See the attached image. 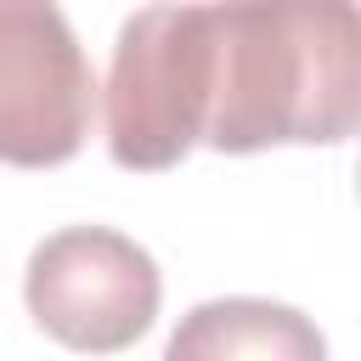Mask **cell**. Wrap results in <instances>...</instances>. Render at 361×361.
I'll list each match as a JSON object with an SVG mask.
<instances>
[{"instance_id": "cell-1", "label": "cell", "mask_w": 361, "mask_h": 361, "mask_svg": "<svg viewBox=\"0 0 361 361\" xmlns=\"http://www.w3.org/2000/svg\"><path fill=\"white\" fill-rule=\"evenodd\" d=\"M361 118V17L344 0L209 6V118L214 152L282 141L333 147Z\"/></svg>"}, {"instance_id": "cell-2", "label": "cell", "mask_w": 361, "mask_h": 361, "mask_svg": "<svg viewBox=\"0 0 361 361\" xmlns=\"http://www.w3.org/2000/svg\"><path fill=\"white\" fill-rule=\"evenodd\" d=\"M209 118V6H141L107 68V152L124 169H175Z\"/></svg>"}, {"instance_id": "cell-3", "label": "cell", "mask_w": 361, "mask_h": 361, "mask_svg": "<svg viewBox=\"0 0 361 361\" xmlns=\"http://www.w3.org/2000/svg\"><path fill=\"white\" fill-rule=\"evenodd\" d=\"M23 299L56 344L118 355L152 327L164 276L135 237L113 226H62L28 254Z\"/></svg>"}, {"instance_id": "cell-4", "label": "cell", "mask_w": 361, "mask_h": 361, "mask_svg": "<svg viewBox=\"0 0 361 361\" xmlns=\"http://www.w3.org/2000/svg\"><path fill=\"white\" fill-rule=\"evenodd\" d=\"M96 113V73L68 17L45 0H0V164H68Z\"/></svg>"}, {"instance_id": "cell-5", "label": "cell", "mask_w": 361, "mask_h": 361, "mask_svg": "<svg viewBox=\"0 0 361 361\" xmlns=\"http://www.w3.org/2000/svg\"><path fill=\"white\" fill-rule=\"evenodd\" d=\"M164 361H327V338L293 305L231 293L192 305L175 322Z\"/></svg>"}]
</instances>
